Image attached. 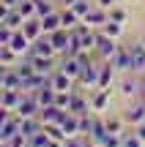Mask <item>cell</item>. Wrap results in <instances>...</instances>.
<instances>
[{
    "mask_svg": "<svg viewBox=\"0 0 145 147\" xmlns=\"http://www.w3.org/2000/svg\"><path fill=\"white\" fill-rule=\"evenodd\" d=\"M129 52H131V74H142L145 71V41L131 44Z\"/></svg>",
    "mask_w": 145,
    "mask_h": 147,
    "instance_id": "cell-9",
    "label": "cell"
},
{
    "mask_svg": "<svg viewBox=\"0 0 145 147\" xmlns=\"http://www.w3.org/2000/svg\"><path fill=\"white\" fill-rule=\"evenodd\" d=\"M88 144H91V142H85L82 136H69L63 142V147H88Z\"/></svg>",
    "mask_w": 145,
    "mask_h": 147,
    "instance_id": "cell-38",
    "label": "cell"
},
{
    "mask_svg": "<svg viewBox=\"0 0 145 147\" xmlns=\"http://www.w3.org/2000/svg\"><path fill=\"white\" fill-rule=\"evenodd\" d=\"M38 101H41V106H52L55 104V98H58V90L52 87V84H44L41 90H38Z\"/></svg>",
    "mask_w": 145,
    "mask_h": 147,
    "instance_id": "cell-24",
    "label": "cell"
},
{
    "mask_svg": "<svg viewBox=\"0 0 145 147\" xmlns=\"http://www.w3.org/2000/svg\"><path fill=\"white\" fill-rule=\"evenodd\" d=\"M16 74H19L22 79H27V76H33V74H36V68H33L30 60H27V63H22V60H19V65H16Z\"/></svg>",
    "mask_w": 145,
    "mask_h": 147,
    "instance_id": "cell-34",
    "label": "cell"
},
{
    "mask_svg": "<svg viewBox=\"0 0 145 147\" xmlns=\"http://www.w3.org/2000/svg\"><path fill=\"white\" fill-rule=\"evenodd\" d=\"M115 65L112 63H104L101 68H99V87H104V90H110L112 87V82H115Z\"/></svg>",
    "mask_w": 145,
    "mask_h": 147,
    "instance_id": "cell-19",
    "label": "cell"
},
{
    "mask_svg": "<svg viewBox=\"0 0 145 147\" xmlns=\"http://www.w3.org/2000/svg\"><path fill=\"white\" fill-rule=\"evenodd\" d=\"M123 120H126V125H131V128H137L140 123H145V104L129 106V109L123 112Z\"/></svg>",
    "mask_w": 145,
    "mask_h": 147,
    "instance_id": "cell-13",
    "label": "cell"
},
{
    "mask_svg": "<svg viewBox=\"0 0 145 147\" xmlns=\"http://www.w3.org/2000/svg\"><path fill=\"white\" fill-rule=\"evenodd\" d=\"M115 3H118V0H96V5H101V8H107V11L112 8Z\"/></svg>",
    "mask_w": 145,
    "mask_h": 147,
    "instance_id": "cell-40",
    "label": "cell"
},
{
    "mask_svg": "<svg viewBox=\"0 0 145 147\" xmlns=\"http://www.w3.org/2000/svg\"><path fill=\"white\" fill-rule=\"evenodd\" d=\"M107 19H110V11L101 8V5H93L82 22H85V25H91V27H96V30H101V27L107 25Z\"/></svg>",
    "mask_w": 145,
    "mask_h": 147,
    "instance_id": "cell-8",
    "label": "cell"
},
{
    "mask_svg": "<svg viewBox=\"0 0 145 147\" xmlns=\"http://www.w3.org/2000/svg\"><path fill=\"white\" fill-rule=\"evenodd\" d=\"M0 3H3L0 5V14H3V11H8V8H19L22 0H0Z\"/></svg>",
    "mask_w": 145,
    "mask_h": 147,
    "instance_id": "cell-39",
    "label": "cell"
},
{
    "mask_svg": "<svg viewBox=\"0 0 145 147\" xmlns=\"http://www.w3.org/2000/svg\"><path fill=\"white\" fill-rule=\"evenodd\" d=\"M110 63H112L118 71H131V52H129V47H120Z\"/></svg>",
    "mask_w": 145,
    "mask_h": 147,
    "instance_id": "cell-16",
    "label": "cell"
},
{
    "mask_svg": "<svg viewBox=\"0 0 145 147\" xmlns=\"http://www.w3.org/2000/svg\"><path fill=\"white\" fill-rule=\"evenodd\" d=\"M55 11V5L49 3V0H36V14H38V19H44V16H49Z\"/></svg>",
    "mask_w": 145,
    "mask_h": 147,
    "instance_id": "cell-31",
    "label": "cell"
},
{
    "mask_svg": "<svg viewBox=\"0 0 145 147\" xmlns=\"http://www.w3.org/2000/svg\"><path fill=\"white\" fill-rule=\"evenodd\" d=\"M71 8H74L77 14H80V19H85V16H88V11L93 8V3H88V0H77V3L71 5Z\"/></svg>",
    "mask_w": 145,
    "mask_h": 147,
    "instance_id": "cell-33",
    "label": "cell"
},
{
    "mask_svg": "<svg viewBox=\"0 0 145 147\" xmlns=\"http://www.w3.org/2000/svg\"><path fill=\"white\" fill-rule=\"evenodd\" d=\"M0 90H22V76L16 68H3L0 74Z\"/></svg>",
    "mask_w": 145,
    "mask_h": 147,
    "instance_id": "cell-11",
    "label": "cell"
},
{
    "mask_svg": "<svg viewBox=\"0 0 145 147\" xmlns=\"http://www.w3.org/2000/svg\"><path fill=\"white\" fill-rule=\"evenodd\" d=\"M16 134H19V117L11 115V112H3V117H0V142H8Z\"/></svg>",
    "mask_w": 145,
    "mask_h": 147,
    "instance_id": "cell-3",
    "label": "cell"
},
{
    "mask_svg": "<svg viewBox=\"0 0 145 147\" xmlns=\"http://www.w3.org/2000/svg\"><path fill=\"white\" fill-rule=\"evenodd\" d=\"M49 144V136H47V131H38V134H33L30 136V142H27V147H47Z\"/></svg>",
    "mask_w": 145,
    "mask_h": 147,
    "instance_id": "cell-32",
    "label": "cell"
},
{
    "mask_svg": "<svg viewBox=\"0 0 145 147\" xmlns=\"http://www.w3.org/2000/svg\"><path fill=\"white\" fill-rule=\"evenodd\" d=\"M69 112H74V115H88V112H93V109H91V101H85L82 95L74 93V101H71V109Z\"/></svg>",
    "mask_w": 145,
    "mask_h": 147,
    "instance_id": "cell-25",
    "label": "cell"
},
{
    "mask_svg": "<svg viewBox=\"0 0 145 147\" xmlns=\"http://www.w3.org/2000/svg\"><path fill=\"white\" fill-rule=\"evenodd\" d=\"M137 90H140V84H137L134 79H123V82H120V95H126V98H134Z\"/></svg>",
    "mask_w": 145,
    "mask_h": 147,
    "instance_id": "cell-28",
    "label": "cell"
},
{
    "mask_svg": "<svg viewBox=\"0 0 145 147\" xmlns=\"http://www.w3.org/2000/svg\"><path fill=\"white\" fill-rule=\"evenodd\" d=\"M88 147H104V144H99V142H91V144H88Z\"/></svg>",
    "mask_w": 145,
    "mask_h": 147,
    "instance_id": "cell-43",
    "label": "cell"
},
{
    "mask_svg": "<svg viewBox=\"0 0 145 147\" xmlns=\"http://www.w3.org/2000/svg\"><path fill=\"white\" fill-rule=\"evenodd\" d=\"M33 55H44V57H55V47H52V41H49V36H41L38 41H33V49H30Z\"/></svg>",
    "mask_w": 145,
    "mask_h": 147,
    "instance_id": "cell-18",
    "label": "cell"
},
{
    "mask_svg": "<svg viewBox=\"0 0 145 147\" xmlns=\"http://www.w3.org/2000/svg\"><path fill=\"white\" fill-rule=\"evenodd\" d=\"M22 33H25L30 41H38V38L44 36V27H41V19L38 16H33V19H25V25H22Z\"/></svg>",
    "mask_w": 145,
    "mask_h": 147,
    "instance_id": "cell-15",
    "label": "cell"
},
{
    "mask_svg": "<svg viewBox=\"0 0 145 147\" xmlns=\"http://www.w3.org/2000/svg\"><path fill=\"white\" fill-rule=\"evenodd\" d=\"M19 11H22V16H25V19L38 16V14H36V0H22V3H19Z\"/></svg>",
    "mask_w": 145,
    "mask_h": 147,
    "instance_id": "cell-30",
    "label": "cell"
},
{
    "mask_svg": "<svg viewBox=\"0 0 145 147\" xmlns=\"http://www.w3.org/2000/svg\"><path fill=\"white\" fill-rule=\"evenodd\" d=\"M11 36H14V30L5 27V25H0V47H8V44H11Z\"/></svg>",
    "mask_w": 145,
    "mask_h": 147,
    "instance_id": "cell-36",
    "label": "cell"
},
{
    "mask_svg": "<svg viewBox=\"0 0 145 147\" xmlns=\"http://www.w3.org/2000/svg\"><path fill=\"white\" fill-rule=\"evenodd\" d=\"M118 38H110L107 33H101L99 30V38H96V52H99V57L104 60V63H110V60L115 57V52H118Z\"/></svg>",
    "mask_w": 145,
    "mask_h": 147,
    "instance_id": "cell-1",
    "label": "cell"
},
{
    "mask_svg": "<svg viewBox=\"0 0 145 147\" xmlns=\"http://www.w3.org/2000/svg\"><path fill=\"white\" fill-rule=\"evenodd\" d=\"M19 60H22V57H19L11 47H0V65H3V68H16Z\"/></svg>",
    "mask_w": 145,
    "mask_h": 147,
    "instance_id": "cell-22",
    "label": "cell"
},
{
    "mask_svg": "<svg viewBox=\"0 0 145 147\" xmlns=\"http://www.w3.org/2000/svg\"><path fill=\"white\" fill-rule=\"evenodd\" d=\"M60 19H63V27H66V30H74V27L82 25L80 14H77L74 8H63V11H60Z\"/></svg>",
    "mask_w": 145,
    "mask_h": 147,
    "instance_id": "cell-23",
    "label": "cell"
},
{
    "mask_svg": "<svg viewBox=\"0 0 145 147\" xmlns=\"http://www.w3.org/2000/svg\"><path fill=\"white\" fill-rule=\"evenodd\" d=\"M41 27H44V36H52L55 30H60V27H63L60 14H58V11H52L49 16H44V19H41Z\"/></svg>",
    "mask_w": 145,
    "mask_h": 147,
    "instance_id": "cell-21",
    "label": "cell"
},
{
    "mask_svg": "<svg viewBox=\"0 0 145 147\" xmlns=\"http://www.w3.org/2000/svg\"><path fill=\"white\" fill-rule=\"evenodd\" d=\"M19 131L25 134L27 139H30L33 134L44 131V123H41V117H25V120H19Z\"/></svg>",
    "mask_w": 145,
    "mask_h": 147,
    "instance_id": "cell-17",
    "label": "cell"
},
{
    "mask_svg": "<svg viewBox=\"0 0 145 147\" xmlns=\"http://www.w3.org/2000/svg\"><path fill=\"white\" fill-rule=\"evenodd\" d=\"M104 123H107V131L110 134H123V125H126L123 115H120V117H104Z\"/></svg>",
    "mask_w": 145,
    "mask_h": 147,
    "instance_id": "cell-26",
    "label": "cell"
},
{
    "mask_svg": "<svg viewBox=\"0 0 145 147\" xmlns=\"http://www.w3.org/2000/svg\"><path fill=\"white\" fill-rule=\"evenodd\" d=\"M27 60L33 63L36 74H44V76H52L55 74V57H44V55H27Z\"/></svg>",
    "mask_w": 145,
    "mask_h": 147,
    "instance_id": "cell-7",
    "label": "cell"
},
{
    "mask_svg": "<svg viewBox=\"0 0 145 147\" xmlns=\"http://www.w3.org/2000/svg\"><path fill=\"white\" fill-rule=\"evenodd\" d=\"M27 142H30V139H27L22 131L16 134V136H11V139H8V144H11V147H27Z\"/></svg>",
    "mask_w": 145,
    "mask_h": 147,
    "instance_id": "cell-37",
    "label": "cell"
},
{
    "mask_svg": "<svg viewBox=\"0 0 145 147\" xmlns=\"http://www.w3.org/2000/svg\"><path fill=\"white\" fill-rule=\"evenodd\" d=\"M74 82H77L74 76H69V74H66V71H60V68L55 71L52 76H49V84H52L55 90H74Z\"/></svg>",
    "mask_w": 145,
    "mask_h": 147,
    "instance_id": "cell-14",
    "label": "cell"
},
{
    "mask_svg": "<svg viewBox=\"0 0 145 147\" xmlns=\"http://www.w3.org/2000/svg\"><path fill=\"white\" fill-rule=\"evenodd\" d=\"M101 68V65H99ZM99 68L93 63H88L85 68H82V74L77 76V84H82L85 90H99Z\"/></svg>",
    "mask_w": 145,
    "mask_h": 147,
    "instance_id": "cell-5",
    "label": "cell"
},
{
    "mask_svg": "<svg viewBox=\"0 0 145 147\" xmlns=\"http://www.w3.org/2000/svg\"><path fill=\"white\" fill-rule=\"evenodd\" d=\"M142 93H145V82H142Z\"/></svg>",
    "mask_w": 145,
    "mask_h": 147,
    "instance_id": "cell-44",
    "label": "cell"
},
{
    "mask_svg": "<svg viewBox=\"0 0 145 147\" xmlns=\"http://www.w3.org/2000/svg\"><path fill=\"white\" fill-rule=\"evenodd\" d=\"M22 98H25V90H3V95H0V106H3V112L16 115Z\"/></svg>",
    "mask_w": 145,
    "mask_h": 147,
    "instance_id": "cell-4",
    "label": "cell"
},
{
    "mask_svg": "<svg viewBox=\"0 0 145 147\" xmlns=\"http://www.w3.org/2000/svg\"><path fill=\"white\" fill-rule=\"evenodd\" d=\"M107 106H110V90L99 87L96 93L91 95V109H93V112H104Z\"/></svg>",
    "mask_w": 145,
    "mask_h": 147,
    "instance_id": "cell-20",
    "label": "cell"
},
{
    "mask_svg": "<svg viewBox=\"0 0 145 147\" xmlns=\"http://www.w3.org/2000/svg\"><path fill=\"white\" fill-rule=\"evenodd\" d=\"M101 33H107L110 38H120V36H123V25H120V22H112V19H107V25L101 27Z\"/></svg>",
    "mask_w": 145,
    "mask_h": 147,
    "instance_id": "cell-27",
    "label": "cell"
},
{
    "mask_svg": "<svg viewBox=\"0 0 145 147\" xmlns=\"http://www.w3.org/2000/svg\"><path fill=\"white\" fill-rule=\"evenodd\" d=\"M110 19H112V22H120V25H126V22H129V14H126V8H123V5H118V3H115L112 8H110Z\"/></svg>",
    "mask_w": 145,
    "mask_h": 147,
    "instance_id": "cell-29",
    "label": "cell"
},
{
    "mask_svg": "<svg viewBox=\"0 0 145 147\" xmlns=\"http://www.w3.org/2000/svg\"><path fill=\"white\" fill-rule=\"evenodd\" d=\"M134 134H137V136H140V139H142V142H145V123H140V125H137V128H134Z\"/></svg>",
    "mask_w": 145,
    "mask_h": 147,
    "instance_id": "cell-41",
    "label": "cell"
},
{
    "mask_svg": "<svg viewBox=\"0 0 145 147\" xmlns=\"http://www.w3.org/2000/svg\"><path fill=\"white\" fill-rule=\"evenodd\" d=\"M58 68H60V71H66L69 76H74V79H77V76L82 74V68H85V65L80 63V57H77V55H63V60H60Z\"/></svg>",
    "mask_w": 145,
    "mask_h": 147,
    "instance_id": "cell-12",
    "label": "cell"
},
{
    "mask_svg": "<svg viewBox=\"0 0 145 147\" xmlns=\"http://www.w3.org/2000/svg\"><path fill=\"white\" fill-rule=\"evenodd\" d=\"M41 109H44V106H41V101H38V95L36 93H25L19 109H16V117H19V120H25V117H38Z\"/></svg>",
    "mask_w": 145,
    "mask_h": 147,
    "instance_id": "cell-2",
    "label": "cell"
},
{
    "mask_svg": "<svg viewBox=\"0 0 145 147\" xmlns=\"http://www.w3.org/2000/svg\"><path fill=\"white\" fill-rule=\"evenodd\" d=\"M123 147H145V142L137 134H123Z\"/></svg>",
    "mask_w": 145,
    "mask_h": 147,
    "instance_id": "cell-35",
    "label": "cell"
},
{
    "mask_svg": "<svg viewBox=\"0 0 145 147\" xmlns=\"http://www.w3.org/2000/svg\"><path fill=\"white\" fill-rule=\"evenodd\" d=\"M49 41H52L55 52L63 57V55H69V47H71V30H66V27H60V30H55L52 36H49Z\"/></svg>",
    "mask_w": 145,
    "mask_h": 147,
    "instance_id": "cell-6",
    "label": "cell"
},
{
    "mask_svg": "<svg viewBox=\"0 0 145 147\" xmlns=\"http://www.w3.org/2000/svg\"><path fill=\"white\" fill-rule=\"evenodd\" d=\"M74 3H77V0H63V5H66V8H71Z\"/></svg>",
    "mask_w": 145,
    "mask_h": 147,
    "instance_id": "cell-42",
    "label": "cell"
},
{
    "mask_svg": "<svg viewBox=\"0 0 145 147\" xmlns=\"http://www.w3.org/2000/svg\"><path fill=\"white\" fill-rule=\"evenodd\" d=\"M66 115H69V109H60V106H44V109H41V115H38V117H41V123H44V125H55V123H63V117Z\"/></svg>",
    "mask_w": 145,
    "mask_h": 147,
    "instance_id": "cell-10",
    "label": "cell"
}]
</instances>
